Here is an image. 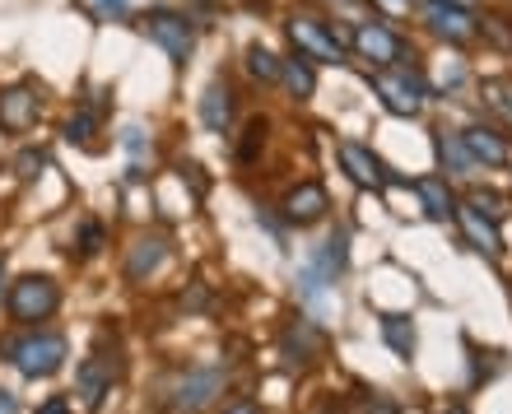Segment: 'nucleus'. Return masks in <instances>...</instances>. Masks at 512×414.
Listing matches in <instances>:
<instances>
[{"label": "nucleus", "mask_w": 512, "mask_h": 414, "mask_svg": "<svg viewBox=\"0 0 512 414\" xmlns=\"http://www.w3.org/2000/svg\"><path fill=\"white\" fill-rule=\"evenodd\" d=\"M368 89L378 94V103L391 117H419L429 103V80L415 66H382L368 75Z\"/></svg>", "instance_id": "nucleus-1"}, {"label": "nucleus", "mask_w": 512, "mask_h": 414, "mask_svg": "<svg viewBox=\"0 0 512 414\" xmlns=\"http://www.w3.org/2000/svg\"><path fill=\"white\" fill-rule=\"evenodd\" d=\"M5 354H10V363L19 373L38 382V377L61 373V363H66V335L33 331V335H24V340H5Z\"/></svg>", "instance_id": "nucleus-2"}, {"label": "nucleus", "mask_w": 512, "mask_h": 414, "mask_svg": "<svg viewBox=\"0 0 512 414\" xmlns=\"http://www.w3.org/2000/svg\"><path fill=\"white\" fill-rule=\"evenodd\" d=\"M350 47L359 52V61H368V66H410L415 61V52H410V42L396 33V28L387 24V19H368V24H354L350 33Z\"/></svg>", "instance_id": "nucleus-3"}, {"label": "nucleus", "mask_w": 512, "mask_h": 414, "mask_svg": "<svg viewBox=\"0 0 512 414\" xmlns=\"http://www.w3.org/2000/svg\"><path fill=\"white\" fill-rule=\"evenodd\" d=\"M289 42H294V52L303 56V61H322V66H340V61H345L340 38L317 14H294V19H289Z\"/></svg>", "instance_id": "nucleus-4"}, {"label": "nucleus", "mask_w": 512, "mask_h": 414, "mask_svg": "<svg viewBox=\"0 0 512 414\" xmlns=\"http://www.w3.org/2000/svg\"><path fill=\"white\" fill-rule=\"evenodd\" d=\"M14 321H47L61 308V289H56L47 275H24V280L10 284V298H5Z\"/></svg>", "instance_id": "nucleus-5"}, {"label": "nucleus", "mask_w": 512, "mask_h": 414, "mask_svg": "<svg viewBox=\"0 0 512 414\" xmlns=\"http://www.w3.org/2000/svg\"><path fill=\"white\" fill-rule=\"evenodd\" d=\"M145 33H149V42H159L163 52H168V61H173V66H187V56H191V24H187V14L149 10L145 14Z\"/></svg>", "instance_id": "nucleus-6"}, {"label": "nucleus", "mask_w": 512, "mask_h": 414, "mask_svg": "<svg viewBox=\"0 0 512 414\" xmlns=\"http://www.w3.org/2000/svg\"><path fill=\"white\" fill-rule=\"evenodd\" d=\"M336 159H340V168H345V177H350L354 187L382 191L391 182L387 163H382L368 145H359V140H340V145H336Z\"/></svg>", "instance_id": "nucleus-7"}, {"label": "nucleus", "mask_w": 512, "mask_h": 414, "mask_svg": "<svg viewBox=\"0 0 512 414\" xmlns=\"http://www.w3.org/2000/svg\"><path fill=\"white\" fill-rule=\"evenodd\" d=\"M280 210H284V219H289V224L308 228V224H317V219H326V210H331V196H326L322 182H298V187L284 196Z\"/></svg>", "instance_id": "nucleus-8"}, {"label": "nucleus", "mask_w": 512, "mask_h": 414, "mask_svg": "<svg viewBox=\"0 0 512 414\" xmlns=\"http://www.w3.org/2000/svg\"><path fill=\"white\" fill-rule=\"evenodd\" d=\"M424 19H429V28L438 33V38L447 42H471L480 38V19H475L471 10H457V5H424Z\"/></svg>", "instance_id": "nucleus-9"}, {"label": "nucleus", "mask_w": 512, "mask_h": 414, "mask_svg": "<svg viewBox=\"0 0 512 414\" xmlns=\"http://www.w3.org/2000/svg\"><path fill=\"white\" fill-rule=\"evenodd\" d=\"M219 391H224V368H196V373H187L182 387H177V410H187V414L205 410Z\"/></svg>", "instance_id": "nucleus-10"}, {"label": "nucleus", "mask_w": 512, "mask_h": 414, "mask_svg": "<svg viewBox=\"0 0 512 414\" xmlns=\"http://www.w3.org/2000/svg\"><path fill=\"white\" fill-rule=\"evenodd\" d=\"M461 145H466V154H471L475 163H485V168H503V163L512 159V145H508V140H503L494 126H480V121L461 131Z\"/></svg>", "instance_id": "nucleus-11"}, {"label": "nucleus", "mask_w": 512, "mask_h": 414, "mask_svg": "<svg viewBox=\"0 0 512 414\" xmlns=\"http://www.w3.org/2000/svg\"><path fill=\"white\" fill-rule=\"evenodd\" d=\"M461 228H466V238L480 247V252H489V256H499L503 252V238H499V228H494V214H485L475 201H466V205H457V214H452Z\"/></svg>", "instance_id": "nucleus-12"}, {"label": "nucleus", "mask_w": 512, "mask_h": 414, "mask_svg": "<svg viewBox=\"0 0 512 414\" xmlns=\"http://www.w3.org/2000/svg\"><path fill=\"white\" fill-rule=\"evenodd\" d=\"M38 112H42L38 94H33V89H24V84L0 94V126H5V131H28V126L38 121Z\"/></svg>", "instance_id": "nucleus-13"}, {"label": "nucleus", "mask_w": 512, "mask_h": 414, "mask_svg": "<svg viewBox=\"0 0 512 414\" xmlns=\"http://www.w3.org/2000/svg\"><path fill=\"white\" fill-rule=\"evenodd\" d=\"M163 261H168V242L163 238H135L131 256H126V275L131 280H149V275H159Z\"/></svg>", "instance_id": "nucleus-14"}, {"label": "nucleus", "mask_w": 512, "mask_h": 414, "mask_svg": "<svg viewBox=\"0 0 512 414\" xmlns=\"http://www.w3.org/2000/svg\"><path fill=\"white\" fill-rule=\"evenodd\" d=\"M415 196L433 219H452V214H457V196H452V187H447V177H419Z\"/></svg>", "instance_id": "nucleus-15"}, {"label": "nucleus", "mask_w": 512, "mask_h": 414, "mask_svg": "<svg viewBox=\"0 0 512 414\" xmlns=\"http://www.w3.org/2000/svg\"><path fill=\"white\" fill-rule=\"evenodd\" d=\"M201 121L210 131H229L233 126V89L229 84H210L201 94Z\"/></svg>", "instance_id": "nucleus-16"}, {"label": "nucleus", "mask_w": 512, "mask_h": 414, "mask_svg": "<svg viewBox=\"0 0 512 414\" xmlns=\"http://www.w3.org/2000/svg\"><path fill=\"white\" fill-rule=\"evenodd\" d=\"M112 373H117V363L103 359V354H94V359L80 368V396H84V405H89V410L103 401V391H108Z\"/></svg>", "instance_id": "nucleus-17"}, {"label": "nucleus", "mask_w": 512, "mask_h": 414, "mask_svg": "<svg viewBox=\"0 0 512 414\" xmlns=\"http://www.w3.org/2000/svg\"><path fill=\"white\" fill-rule=\"evenodd\" d=\"M280 80L289 84V94H294V98H312V94H317V75H312V61H303V56L284 61V66H280Z\"/></svg>", "instance_id": "nucleus-18"}, {"label": "nucleus", "mask_w": 512, "mask_h": 414, "mask_svg": "<svg viewBox=\"0 0 512 414\" xmlns=\"http://www.w3.org/2000/svg\"><path fill=\"white\" fill-rule=\"evenodd\" d=\"M317 345H322V335H317V326H312V321H298V326H289V335H284L289 363H308V354Z\"/></svg>", "instance_id": "nucleus-19"}, {"label": "nucleus", "mask_w": 512, "mask_h": 414, "mask_svg": "<svg viewBox=\"0 0 512 414\" xmlns=\"http://www.w3.org/2000/svg\"><path fill=\"white\" fill-rule=\"evenodd\" d=\"M280 56L270 52V47H261V42H252V47H247V75H252V80H261V84H275L280 80Z\"/></svg>", "instance_id": "nucleus-20"}, {"label": "nucleus", "mask_w": 512, "mask_h": 414, "mask_svg": "<svg viewBox=\"0 0 512 414\" xmlns=\"http://www.w3.org/2000/svg\"><path fill=\"white\" fill-rule=\"evenodd\" d=\"M345 261H350V233H345V228H336V233H331V238H326L322 256H317V266H322L326 275H331V280H336L340 270H345Z\"/></svg>", "instance_id": "nucleus-21"}, {"label": "nucleus", "mask_w": 512, "mask_h": 414, "mask_svg": "<svg viewBox=\"0 0 512 414\" xmlns=\"http://www.w3.org/2000/svg\"><path fill=\"white\" fill-rule=\"evenodd\" d=\"M382 340H387L401 359H410V354H415V326H410L405 317H382Z\"/></svg>", "instance_id": "nucleus-22"}, {"label": "nucleus", "mask_w": 512, "mask_h": 414, "mask_svg": "<svg viewBox=\"0 0 512 414\" xmlns=\"http://www.w3.org/2000/svg\"><path fill=\"white\" fill-rule=\"evenodd\" d=\"M438 154H443V163H452V168H457V177H471V168H480V163L466 154L461 135H438Z\"/></svg>", "instance_id": "nucleus-23"}, {"label": "nucleus", "mask_w": 512, "mask_h": 414, "mask_svg": "<svg viewBox=\"0 0 512 414\" xmlns=\"http://www.w3.org/2000/svg\"><path fill=\"white\" fill-rule=\"evenodd\" d=\"M94 126H98V112L84 107V112H75V117L66 121V140L70 145H89V140H94Z\"/></svg>", "instance_id": "nucleus-24"}, {"label": "nucleus", "mask_w": 512, "mask_h": 414, "mask_svg": "<svg viewBox=\"0 0 512 414\" xmlns=\"http://www.w3.org/2000/svg\"><path fill=\"white\" fill-rule=\"evenodd\" d=\"M485 98H489V107H494L499 117L512 121V80H489L485 84Z\"/></svg>", "instance_id": "nucleus-25"}, {"label": "nucleus", "mask_w": 512, "mask_h": 414, "mask_svg": "<svg viewBox=\"0 0 512 414\" xmlns=\"http://www.w3.org/2000/svg\"><path fill=\"white\" fill-rule=\"evenodd\" d=\"M256 145H266V121H261V117L247 121V140L238 145V159L252 163V159H256Z\"/></svg>", "instance_id": "nucleus-26"}, {"label": "nucleus", "mask_w": 512, "mask_h": 414, "mask_svg": "<svg viewBox=\"0 0 512 414\" xmlns=\"http://www.w3.org/2000/svg\"><path fill=\"white\" fill-rule=\"evenodd\" d=\"M373 10H378L382 19H410L415 0H373Z\"/></svg>", "instance_id": "nucleus-27"}, {"label": "nucleus", "mask_w": 512, "mask_h": 414, "mask_svg": "<svg viewBox=\"0 0 512 414\" xmlns=\"http://www.w3.org/2000/svg\"><path fill=\"white\" fill-rule=\"evenodd\" d=\"M503 24H508V19H485V24H480V33H485V38H494L499 47H512V28H503Z\"/></svg>", "instance_id": "nucleus-28"}, {"label": "nucleus", "mask_w": 512, "mask_h": 414, "mask_svg": "<svg viewBox=\"0 0 512 414\" xmlns=\"http://www.w3.org/2000/svg\"><path fill=\"white\" fill-rule=\"evenodd\" d=\"M94 10L103 14V19H126V14H131V0H94Z\"/></svg>", "instance_id": "nucleus-29"}, {"label": "nucleus", "mask_w": 512, "mask_h": 414, "mask_svg": "<svg viewBox=\"0 0 512 414\" xmlns=\"http://www.w3.org/2000/svg\"><path fill=\"white\" fill-rule=\"evenodd\" d=\"M14 168H19V177H33L42 168V154H38V149H28V154H19V163H14Z\"/></svg>", "instance_id": "nucleus-30"}, {"label": "nucleus", "mask_w": 512, "mask_h": 414, "mask_svg": "<svg viewBox=\"0 0 512 414\" xmlns=\"http://www.w3.org/2000/svg\"><path fill=\"white\" fill-rule=\"evenodd\" d=\"M98 242H103V228H98V224H84V247H80V252H84V256H94V252H98Z\"/></svg>", "instance_id": "nucleus-31"}, {"label": "nucleus", "mask_w": 512, "mask_h": 414, "mask_svg": "<svg viewBox=\"0 0 512 414\" xmlns=\"http://www.w3.org/2000/svg\"><path fill=\"white\" fill-rule=\"evenodd\" d=\"M38 414H70V401H66V396H52V401L42 405Z\"/></svg>", "instance_id": "nucleus-32"}, {"label": "nucleus", "mask_w": 512, "mask_h": 414, "mask_svg": "<svg viewBox=\"0 0 512 414\" xmlns=\"http://www.w3.org/2000/svg\"><path fill=\"white\" fill-rule=\"evenodd\" d=\"M0 414H19V401H14L10 391H0Z\"/></svg>", "instance_id": "nucleus-33"}, {"label": "nucleus", "mask_w": 512, "mask_h": 414, "mask_svg": "<svg viewBox=\"0 0 512 414\" xmlns=\"http://www.w3.org/2000/svg\"><path fill=\"white\" fill-rule=\"evenodd\" d=\"M433 5H457V10H475V0H433Z\"/></svg>", "instance_id": "nucleus-34"}, {"label": "nucleus", "mask_w": 512, "mask_h": 414, "mask_svg": "<svg viewBox=\"0 0 512 414\" xmlns=\"http://www.w3.org/2000/svg\"><path fill=\"white\" fill-rule=\"evenodd\" d=\"M224 414H261V410H256V405H247V401H243V405H229V410H224Z\"/></svg>", "instance_id": "nucleus-35"}, {"label": "nucleus", "mask_w": 512, "mask_h": 414, "mask_svg": "<svg viewBox=\"0 0 512 414\" xmlns=\"http://www.w3.org/2000/svg\"><path fill=\"white\" fill-rule=\"evenodd\" d=\"M447 414H471V410H466V405H452V410H447Z\"/></svg>", "instance_id": "nucleus-36"}, {"label": "nucleus", "mask_w": 512, "mask_h": 414, "mask_svg": "<svg viewBox=\"0 0 512 414\" xmlns=\"http://www.w3.org/2000/svg\"><path fill=\"white\" fill-rule=\"evenodd\" d=\"M0 284H5V266H0Z\"/></svg>", "instance_id": "nucleus-37"}]
</instances>
